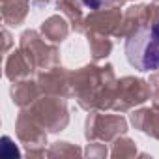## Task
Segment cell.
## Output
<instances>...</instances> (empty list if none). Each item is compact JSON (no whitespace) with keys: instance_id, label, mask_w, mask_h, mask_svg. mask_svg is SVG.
<instances>
[{"instance_id":"1","label":"cell","mask_w":159,"mask_h":159,"mask_svg":"<svg viewBox=\"0 0 159 159\" xmlns=\"http://www.w3.org/2000/svg\"><path fill=\"white\" fill-rule=\"evenodd\" d=\"M127 62L139 71L159 69V23L140 26L125 41Z\"/></svg>"},{"instance_id":"2","label":"cell","mask_w":159,"mask_h":159,"mask_svg":"<svg viewBox=\"0 0 159 159\" xmlns=\"http://www.w3.org/2000/svg\"><path fill=\"white\" fill-rule=\"evenodd\" d=\"M2 142H4V144H2V150H0V155H2L4 159H8V157H15V155L19 153L17 148H15V144H11L8 137H4Z\"/></svg>"},{"instance_id":"3","label":"cell","mask_w":159,"mask_h":159,"mask_svg":"<svg viewBox=\"0 0 159 159\" xmlns=\"http://www.w3.org/2000/svg\"><path fill=\"white\" fill-rule=\"evenodd\" d=\"M111 2H112V0H83V4L88 6V8H92V10H99L103 6H109Z\"/></svg>"}]
</instances>
